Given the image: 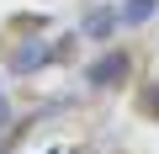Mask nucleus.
<instances>
[{"instance_id": "3", "label": "nucleus", "mask_w": 159, "mask_h": 154, "mask_svg": "<svg viewBox=\"0 0 159 154\" xmlns=\"http://www.w3.org/2000/svg\"><path fill=\"white\" fill-rule=\"evenodd\" d=\"M117 16H122V27H143V21L159 16V0H122Z\"/></svg>"}, {"instance_id": "4", "label": "nucleus", "mask_w": 159, "mask_h": 154, "mask_svg": "<svg viewBox=\"0 0 159 154\" xmlns=\"http://www.w3.org/2000/svg\"><path fill=\"white\" fill-rule=\"evenodd\" d=\"M122 16H117V6H96L90 11V21H85V37H111V27H117Z\"/></svg>"}, {"instance_id": "1", "label": "nucleus", "mask_w": 159, "mask_h": 154, "mask_svg": "<svg viewBox=\"0 0 159 154\" xmlns=\"http://www.w3.org/2000/svg\"><path fill=\"white\" fill-rule=\"evenodd\" d=\"M127 74H133V53L127 48H106L101 58L85 64V85L90 91H117V85H127Z\"/></svg>"}, {"instance_id": "2", "label": "nucleus", "mask_w": 159, "mask_h": 154, "mask_svg": "<svg viewBox=\"0 0 159 154\" xmlns=\"http://www.w3.org/2000/svg\"><path fill=\"white\" fill-rule=\"evenodd\" d=\"M43 64H53L48 43H21L16 58H11V74H32V69H43Z\"/></svg>"}, {"instance_id": "5", "label": "nucleus", "mask_w": 159, "mask_h": 154, "mask_svg": "<svg viewBox=\"0 0 159 154\" xmlns=\"http://www.w3.org/2000/svg\"><path fill=\"white\" fill-rule=\"evenodd\" d=\"M138 112H143V117H159V80H154V85H143V101H138Z\"/></svg>"}]
</instances>
